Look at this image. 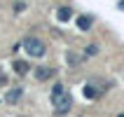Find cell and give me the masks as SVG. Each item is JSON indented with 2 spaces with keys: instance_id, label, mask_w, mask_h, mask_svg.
I'll return each instance as SVG.
<instances>
[{
  "instance_id": "2",
  "label": "cell",
  "mask_w": 124,
  "mask_h": 117,
  "mask_svg": "<svg viewBox=\"0 0 124 117\" xmlns=\"http://www.w3.org/2000/svg\"><path fill=\"white\" fill-rule=\"evenodd\" d=\"M21 47H23V52H26L31 59H40V56H45V42L40 40V38H23V42H21Z\"/></svg>"
},
{
  "instance_id": "11",
  "label": "cell",
  "mask_w": 124,
  "mask_h": 117,
  "mask_svg": "<svg viewBox=\"0 0 124 117\" xmlns=\"http://www.w3.org/2000/svg\"><path fill=\"white\" fill-rule=\"evenodd\" d=\"M96 52H98V47H96V45H89V47H87V56H94Z\"/></svg>"
},
{
  "instance_id": "10",
  "label": "cell",
  "mask_w": 124,
  "mask_h": 117,
  "mask_svg": "<svg viewBox=\"0 0 124 117\" xmlns=\"http://www.w3.org/2000/svg\"><path fill=\"white\" fill-rule=\"evenodd\" d=\"M23 9H26V2H23V0H16V2H14V12L19 14V12H23Z\"/></svg>"
},
{
  "instance_id": "5",
  "label": "cell",
  "mask_w": 124,
  "mask_h": 117,
  "mask_svg": "<svg viewBox=\"0 0 124 117\" xmlns=\"http://www.w3.org/2000/svg\"><path fill=\"white\" fill-rule=\"evenodd\" d=\"M75 23H77V28H80V31H89V28L94 26V16H89V14H80Z\"/></svg>"
},
{
  "instance_id": "6",
  "label": "cell",
  "mask_w": 124,
  "mask_h": 117,
  "mask_svg": "<svg viewBox=\"0 0 124 117\" xmlns=\"http://www.w3.org/2000/svg\"><path fill=\"white\" fill-rule=\"evenodd\" d=\"M12 68H14V73H16V75H26L28 70H31V63L28 61H21V59H16V61H12Z\"/></svg>"
},
{
  "instance_id": "8",
  "label": "cell",
  "mask_w": 124,
  "mask_h": 117,
  "mask_svg": "<svg viewBox=\"0 0 124 117\" xmlns=\"http://www.w3.org/2000/svg\"><path fill=\"white\" fill-rule=\"evenodd\" d=\"M56 19L61 21H70L73 19V9H70V7H59V9H56Z\"/></svg>"
},
{
  "instance_id": "7",
  "label": "cell",
  "mask_w": 124,
  "mask_h": 117,
  "mask_svg": "<svg viewBox=\"0 0 124 117\" xmlns=\"http://www.w3.org/2000/svg\"><path fill=\"white\" fill-rule=\"evenodd\" d=\"M82 94H84V98H89V101H94V98H98V96H101V89H96L94 84H84Z\"/></svg>"
},
{
  "instance_id": "13",
  "label": "cell",
  "mask_w": 124,
  "mask_h": 117,
  "mask_svg": "<svg viewBox=\"0 0 124 117\" xmlns=\"http://www.w3.org/2000/svg\"><path fill=\"white\" fill-rule=\"evenodd\" d=\"M117 7H119V9H124V0H119V2H117Z\"/></svg>"
},
{
  "instance_id": "3",
  "label": "cell",
  "mask_w": 124,
  "mask_h": 117,
  "mask_svg": "<svg viewBox=\"0 0 124 117\" xmlns=\"http://www.w3.org/2000/svg\"><path fill=\"white\" fill-rule=\"evenodd\" d=\"M54 75H56V70L49 68V66H40V68L35 70V77H38L40 82H47V80H52Z\"/></svg>"
},
{
  "instance_id": "4",
  "label": "cell",
  "mask_w": 124,
  "mask_h": 117,
  "mask_svg": "<svg viewBox=\"0 0 124 117\" xmlns=\"http://www.w3.org/2000/svg\"><path fill=\"white\" fill-rule=\"evenodd\" d=\"M21 96H23V89H21V87H14V89H9L5 94V101L14 105V103H19V101H21Z\"/></svg>"
},
{
  "instance_id": "12",
  "label": "cell",
  "mask_w": 124,
  "mask_h": 117,
  "mask_svg": "<svg viewBox=\"0 0 124 117\" xmlns=\"http://www.w3.org/2000/svg\"><path fill=\"white\" fill-rule=\"evenodd\" d=\"M7 82V77H5V73H2V70H0V87H2V84Z\"/></svg>"
},
{
  "instance_id": "14",
  "label": "cell",
  "mask_w": 124,
  "mask_h": 117,
  "mask_svg": "<svg viewBox=\"0 0 124 117\" xmlns=\"http://www.w3.org/2000/svg\"><path fill=\"white\" fill-rule=\"evenodd\" d=\"M117 117H124V112H119V115H117Z\"/></svg>"
},
{
  "instance_id": "1",
  "label": "cell",
  "mask_w": 124,
  "mask_h": 117,
  "mask_svg": "<svg viewBox=\"0 0 124 117\" xmlns=\"http://www.w3.org/2000/svg\"><path fill=\"white\" fill-rule=\"evenodd\" d=\"M52 103H54V108H56L59 115H63V112H68L70 108H73V96L63 89L61 82H56L54 89H52Z\"/></svg>"
},
{
  "instance_id": "9",
  "label": "cell",
  "mask_w": 124,
  "mask_h": 117,
  "mask_svg": "<svg viewBox=\"0 0 124 117\" xmlns=\"http://www.w3.org/2000/svg\"><path fill=\"white\" fill-rule=\"evenodd\" d=\"M66 59H68V66H70V68H77V66L84 61V56H80L77 52H68V54H66Z\"/></svg>"
}]
</instances>
